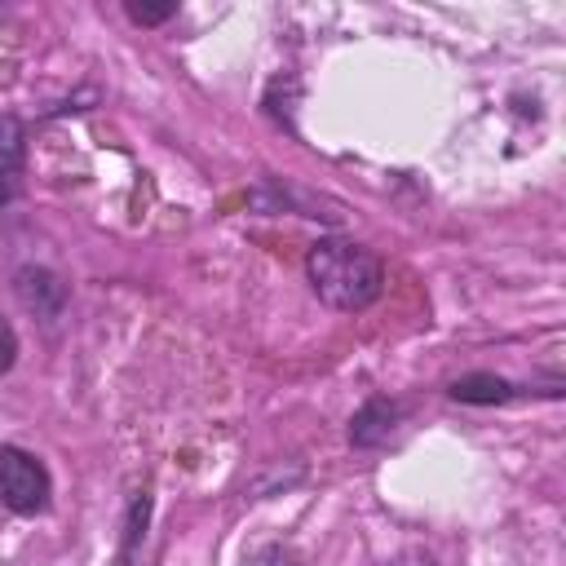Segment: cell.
<instances>
[{"label": "cell", "instance_id": "cell-6", "mask_svg": "<svg viewBox=\"0 0 566 566\" xmlns=\"http://www.w3.org/2000/svg\"><path fill=\"white\" fill-rule=\"evenodd\" d=\"M124 13H128L133 22H142V27H155V22H168V18L177 13V4H172V0H168V4H137V0H128Z\"/></svg>", "mask_w": 566, "mask_h": 566}, {"label": "cell", "instance_id": "cell-1", "mask_svg": "<svg viewBox=\"0 0 566 566\" xmlns=\"http://www.w3.org/2000/svg\"><path fill=\"white\" fill-rule=\"evenodd\" d=\"M310 287L332 310H367L385 287V265L371 248L349 239H318L305 252Z\"/></svg>", "mask_w": 566, "mask_h": 566}, {"label": "cell", "instance_id": "cell-8", "mask_svg": "<svg viewBox=\"0 0 566 566\" xmlns=\"http://www.w3.org/2000/svg\"><path fill=\"white\" fill-rule=\"evenodd\" d=\"M252 566H296V557L283 553V548H261V553L252 557Z\"/></svg>", "mask_w": 566, "mask_h": 566}, {"label": "cell", "instance_id": "cell-4", "mask_svg": "<svg viewBox=\"0 0 566 566\" xmlns=\"http://www.w3.org/2000/svg\"><path fill=\"white\" fill-rule=\"evenodd\" d=\"M22 142H27L22 124L13 115H0V203L13 195V181L22 172V150H27Z\"/></svg>", "mask_w": 566, "mask_h": 566}, {"label": "cell", "instance_id": "cell-2", "mask_svg": "<svg viewBox=\"0 0 566 566\" xmlns=\"http://www.w3.org/2000/svg\"><path fill=\"white\" fill-rule=\"evenodd\" d=\"M49 495H53L49 469L22 447H0V504L9 513L31 517L49 509Z\"/></svg>", "mask_w": 566, "mask_h": 566}, {"label": "cell", "instance_id": "cell-3", "mask_svg": "<svg viewBox=\"0 0 566 566\" xmlns=\"http://www.w3.org/2000/svg\"><path fill=\"white\" fill-rule=\"evenodd\" d=\"M398 420H402V407H398L394 398H367V402L358 407V416L349 420V442L363 447V451L385 447Z\"/></svg>", "mask_w": 566, "mask_h": 566}, {"label": "cell", "instance_id": "cell-5", "mask_svg": "<svg viewBox=\"0 0 566 566\" xmlns=\"http://www.w3.org/2000/svg\"><path fill=\"white\" fill-rule=\"evenodd\" d=\"M451 398H455V402H478V407H486V402H504V398H513V385H509L504 376L473 371V376H460V380L451 385Z\"/></svg>", "mask_w": 566, "mask_h": 566}, {"label": "cell", "instance_id": "cell-7", "mask_svg": "<svg viewBox=\"0 0 566 566\" xmlns=\"http://www.w3.org/2000/svg\"><path fill=\"white\" fill-rule=\"evenodd\" d=\"M13 358H18V332H13V323L0 314V376L13 367Z\"/></svg>", "mask_w": 566, "mask_h": 566}]
</instances>
